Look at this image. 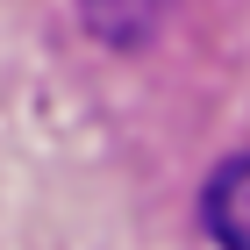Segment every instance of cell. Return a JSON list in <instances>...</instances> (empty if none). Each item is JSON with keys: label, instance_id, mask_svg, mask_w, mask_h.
Instances as JSON below:
<instances>
[{"label": "cell", "instance_id": "2", "mask_svg": "<svg viewBox=\"0 0 250 250\" xmlns=\"http://www.w3.org/2000/svg\"><path fill=\"white\" fill-rule=\"evenodd\" d=\"M86 7V29L115 50H136V43L157 36V21L172 15V0H79Z\"/></svg>", "mask_w": 250, "mask_h": 250}, {"label": "cell", "instance_id": "1", "mask_svg": "<svg viewBox=\"0 0 250 250\" xmlns=\"http://www.w3.org/2000/svg\"><path fill=\"white\" fill-rule=\"evenodd\" d=\"M200 214H208V236H214L222 250H250V150L229 157V165L208 179Z\"/></svg>", "mask_w": 250, "mask_h": 250}]
</instances>
